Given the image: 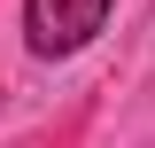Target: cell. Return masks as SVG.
I'll return each mask as SVG.
<instances>
[{"mask_svg": "<svg viewBox=\"0 0 155 148\" xmlns=\"http://www.w3.org/2000/svg\"><path fill=\"white\" fill-rule=\"evenodd\" d=\"M116 0H23V39H31V55H78L85 39L109 23Z\"/></svg>", "mask_w": 155, "mask_h": 148, "instance_id": "obj_1", "label": "cell"}]
</instances>
